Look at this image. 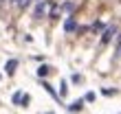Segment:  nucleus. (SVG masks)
<instances>
[{"instance_id":"5","label":"nucleus","mask_w":121,"mask_h":114,"mask_svg":"<svg viewBox=\"0 0 121 114\" xmlns=\"http://www.w3.org/2000/svg\"><path fill=\"white\" fill-rule=\"evenodd\" d=\"M110 22H106V20H92V24H90V33L92 35H101L104 31H106V26H108Z\"/></svg>"},{"instance_id":"19","label":"nucleus","mask_w":121,"mask_h":114,"mask_svg":"<svg viewBox=\"0 0 121 114\" xmlns=\"http://www.w3.org/2000/svg\"><path fill=\"white\" fill-rule=\"evenodd\" d=\"M7 4H11V7H16V4H18V0H7Z\"/></svg>"},{"instance_id":"6","label":"nucleus","mask_w":121,"mask_h":114,"mask_svg":"<svg viewBox=\"0 0 121 114\" xmlns=\"http://www.w3.org/2000/svg\"><path fill=\"white\" fill-rule=\"evenodd\" d=\"M60 7H62V11L66 13V16H73V13L77 11V2L75 0H64V2H60Z\"/></svg>"},{"instance_id":"13","label":"nucleus","mask_w":121,"mask_h":114,"mask_svg":"<svg viewBox=\"0 0 121 114\" xmlns=\"http://www.w3.org/2000/svg\"><path fill=\"white\" fill-rule=\"evenodd\" d=\"M42 86H44V88H46V92H48V94H51L53 99H60V94H57V92H55V90H53V86H51V83H46V81H44V83H42Z\"/></svg>"},{"instance_id":"9","label":"nucleus","mask_w":121,"mask_h":114,"mask_svg":"<svg viewBox=\"0 0 121 114\" xmlns=\"http://www.w3.org/2000/svg\"><path fill=\"white\" fill-rule=\"evenodd\" d=\"M31 4H33V0H18L16 9H18V11H26V9H29Z\"/></svg>"},{"instance_id":"20","label":"nucleus","mask_w":121,"mask_h":114,"mask_svg":"<svg viewBox=\"0 0 121 114\" xmlns=\"http://www.w3.org/2000/svg\"><path fill=\"white\" fill-rule=\"evenodd\" d=\"M46 114H55V112H46Z\"/></svg>"},{"instance_id":"10","label":"nucleus","mask_w":121,"mask_h":114,"mask_svg":"<svg viewBox=\"0 0 121 114\" xmlns=\"http://www.w3.org/2000/svg\"><path fill=\"white\" fill-rule=\"evenodd\" d=\"M115 57H121V31L115 37Z\"/></svg>"},{"instance_id":"17","label":"nucleus","mask_w":121,"mask_h":114,"mask_svg":"<svg viewBox=\"0 0 121 114\" xmlns=\"http://www.w3.org/2000/svg\"><path fill=\"white\" fill-rule=\"evenodd\" d=\"M84 101H95V92H86V97H84Z\"/></svg>"},{"instance_id":"18","label":"nucleus","mask_w":121,"mask_h":114,"mask_svg":"<svg viewBox=\"0 0 121 114\" xmlns=\"http://www.w3.org/2000/svg\"><path fill=\"white\" fill-rule=\"evenodd\" d=\"M70 79H73V83H79V81H82V75H77V73H75Z\"/></svg>"},{"instance_id":"8","label":"nucleus","mask_w":121,"mask_h":114,"mask_svg":"<svg viewBox=\"0 0 121 114\" xmlns=\"http://www.w3.org/2000/svg\"><path fill=\"white\" fill-rule=\"evenodd\" d=\"M84 103H86V101H84V99H77V101H73V103L68 105V112H82Z\"/></svg>"},{"instance_id":"12","label":"nucleus","mask_w":121,"mask_h":114,"mask_svg":"<svg viewBox=\"0 0 121 114\" xmlns=\"http://www.w3.org/2000/svg\"><path fill=\"white\" fill-rule=\"evenodd\" d=\"M22 94H24L22 90H16V92H13V94H11V101L16 103V105H20V101H22Z\"/></svg>"},{"instance_id":"21","label":"nucleus","mask_w":121,"mask_h":114,"mask_svg":"<svg viewBox=\"0 0 121 114\" xmlns=\"http://www.w3.org/2000/svg\"><path fill=\"white\" fill-rule=\"evenodd\" d=\"M35 2H38V0H33V4H35Z\"/></svg>"},{"instance_id":"11","label":"nucleus","mask_w":121,"mask_h":114,"mask_svg":"<svg viewBox=\"0 0 121 114\" xmlns=\"http://www.w3.org/2000/svg\"><path fill=\"white\" fill-rule=\"evenodd\" d=\"M51 70H53L51 66H46V64H42V66L38 68V77H46L48 73H51Z\"/></svg>"},{"instance_id":"1","label":"nucleus","mask_w":121,"mask_h":114,"mask_svg":"<svg viewBox=\"0 0 121 114\" xmlns=\"http://www.w3.org/2000/svg\"><path fill=\"white\" fill-rule=\"evenodd\" d=\"M117 35H119V24H115V22L108 24V26H106V31L101 33V37H99V48H106L110 42H115Z\"/></svg>"},{"instance_id":"4","label":"nucleus","mask_w":121,"mask_h":114,"mask_svg":"<svg viewBox=\"0 0 121 114\" xmlns=\"http://www.w3.org/2000/svg\"><path fill=\"white\" fill-rule=\"evenodd\" d=\"M62 7H60V2H57V0H53V2H51V9H48V20H51V22H57V20L62 18Z\"/></svg>"},{"instance_id":"15","label":"nucleus","mask_w":121,"mask_h":114,"mask_svg":"<svg viewBox=\"0 0 121 114\" xmlns=\"http://www.w3.org/2000/svg\"><path fill=\"white\" fill-rule=\"evenodd\" d=\"M101 94H106V97H112V94H117V90H115V88H104V90H101Z\"/></svg>"},{"instance_id":"7","label":"nucleus","mask_w":121,"mask_h":114,"mask_svg":"<svg viewBox=\"0 0 121 114\" xmlns=\"http://www.w3.org/2000/svg\"><path fill=\"white\" fill-rule=\"evenodd\" d=\"M16 68H18V59H9V61L4 64V73L9 75V77H11L13 73H16Z\"/></svg>"},{"instance_id":"14","label":"nucleus","mask_w":121,"mask_h":114,"mask_svg":"<svg viewBox=\"0 0 121 114\" xmlns=\"http://www.w3.org/2000/svg\"><path fill=\"white\" fill-rule=\"evenodd\" d=\"M66 92H68V83L62 81V86H60V97H66Z\"/></svg>"},{"instance_id":"3","label":"nucleus","mask_w":121,"mask_h":114,"mask_svg":"<svg viewBox=\"0 0 121 114\" xmlns=\"http://www.w3.org/2000/svg\"><path fill=\"white\" fill-rule=\"evenodd\" d=\"M62 28H64V33H77V28H79V22H77V16L73 13V16H66L64 18V24H62Z\"/></svg>"},{"instance_id":"16","label":"nucleus","mask_w":121,"mask_h":114,"mask_svg":"<svg viewBox=\"0 0 121 114\" xmlns=\"http://www.w3.org/2000/svg\"><path fill=\"white\" fill-rule=\"evenodd\" d=\"M29 101H31V97H29V94H22V101H20V105H22V108H26V105H29Z\"/></svg>"},{"instance_id":"2","label":"nucleus","mask_w":121,"mask_h":114,"mask_svg":"<svg viewBox=\"0 0 121 114\" xmlns=\"http://www.w3.org/2000/svg\"><path fill=\"white\" fill-rule=\"evenodd\" d=\"M51 2L53 0H38V2L33 4V20H42L48 16V9H51Z\"/></svg>"}]
</instances>
